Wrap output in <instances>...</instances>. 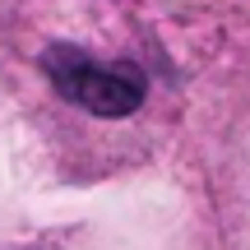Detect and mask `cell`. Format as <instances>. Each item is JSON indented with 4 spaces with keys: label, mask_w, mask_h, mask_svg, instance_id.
Returning <instances> with one entry per match:
<instances>
[{
    "label": "cell",
    "mask_w": 250,
    "mask_h": 250,
    "mask_svg": "<svg viewBox=\"0 0 250 250\" xmlns=\"http://www.w3.org/2000/svg\"><path fill=\"white\" fill-rule=\"evenodd\" d=\"M42 70L56 83L65 102L93 111L102 121H116L139 111V102L148 98V79L139 65L130 61H98V56L79 51V46H46L42 51Z\"/></svg>",
    "instance_id": "1"
}]
</instances>
